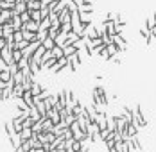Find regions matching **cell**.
Returning a JSON list of instances; mask_svg holds the SVG:
<instances>
[{"instance_id":"obj_21","label":"cell","mask_w":156,"mask_h":152,"mask_svg":"<svg viewBox=\"0 0 156 152\" xmlns=\"http://www.w3.org/2000/svg\"><path fill=\"white\" fill-rule=\"evenodd\" d=\"M0 11H2V7H0Z\"/></svg>"},{"instance_id":"obj_9","label":"cell","mask_w":156,"mask_h":152,"mask_svg":"<svg viewBox=\"0 0 156 152\" xmlns=\"http://www.w3.org/2000/svg\"><path fill=\"white\" fill-rule=\"evenodd\" d=\"M22 29H27V30H34V32H38V22H34V20H27L25 23H22Z\"/></svg>"},{"instance_id":"obj_19","label":"cell","mask_w":156,"mask_h":152,"mask_svg":"<svg viewBox=\"0 0 156 152\" xmlns=\"http://www.w3.org/2000/svg\"><path fill=\"white\" fill-rule=\"evenodd\" d=\"M151 32H153V34H154V36H156V25H154V27H153V29H151Z\"/></svg>"},{"instance_id":"obj_16","label":"cell","mask_w":156,"mask_h":152,"mask_svg":"<svg viewBox=\"0 0 156 152\" xmlns=\"http://www.w3.org/2000/svg\"><path fill=\"white\" fill-rule=\"evenodd\" d=\"M20 18H22V23H25L27 20H31V15H29V11H23V13H18Z\"/></svg>"},{"instance_id":"obj_8","label":"cell","mask_w":156,"mask_h":152,"mask_svg":"<svg viewBox=\"0 0 156 152\" xmlns=\"http://www.w3.org/2000/svg\"><path fill=\"white\" fill-rule=\"evenodd\" d=\"M79 20L84 27H88L92 23V13H79Z\"/></svg>"},{"instance_id":"obj_11","label":"cell","mask_w":156,"mask_h":152,"mask_svg":"<svg viewBox=\"0 0 156 152\" xmlns=\"http://www.w3.org/2000/svg\"><path fill=\"white\" fill-rule=\"evenodd\" d=\"M76 52H77V48L74 45H65L63 47V56H66V57L72 56V54H76Z\"/></svg>"},{"instance_id":"obj_15","label":"cell","mask_w":156,"mask_h":152,"mask_svg":"<svg viewBox=\"0 0 156 152\" xmlns=\"http://www.w3.org/2000/svg\"><path fill=\"white\" fill-rule=\"evenodd\" d=\"M154 25H156V18H154V15H153V16H149V18H147V23H145V27H147V29H153Z\"/></svg>"},{"instance_id":"obj_20","label":"cell","mask_w":156,"mask_h":152,"mask_svg":"<svg viewBox=\"0 0 156 152\" xmlns=\"http://www.w3.org/2000/svg\"><path fill=\"white\" fill-rule=\"evenodd\" d=\"M83 2H88V4H94V0H83Z\"/></svg>"},{"instance_id":"obj_18","label":"cell","mask_w":156,"mask_h":152,"mask_svg":"<svg viewBox=\"0 0 156 152\" xmlns=\"http://www.w3.org/2000/svg\"><path fill=\"white\" fill-rule=\"evenodd\" d=\"M140 34H142V36H144V38H145V40H147V36L151 34V29H147V27H144V29L140 30Z\"/></svg>"},{"instance_id":"obj_7","label":"cell","mask_w":156,"mask_h":152,"mask_svg":"<svg viewBox=\"0 0 156 152\" xmlns=\"http://www.w3.org/2000/svg\"><path fill=\"white\" fill-rule=\"evenodd\" d=\"M0 82H4V84L11 82V70H9V66L4 68V70L0 72Z\"/></svg>"},{"instance_id":"obj_4","label":"cell","mask_w":156,"mask_h":152,"mask_svg":"<svg viewBox=\"0 0 156 152\" xmlns=\"http://www.w3.org/2000/svg\"><path fill=\"white\" fill-rule=\"evenodd\" d=\"M22 36H23V40H27V41H34V40H38V32H34V30L22 29Z\"/></svg>"},{"instance_id":"obj_13","label":"cell","mask_w":156,"mask_h":152,"mask_svg":"<svg viewBox=\"0 0 156 152\" xmlns=\"http://www.w3.org/2000/svg\"><path fill=\"white\" fill-rule=\"evenodd\" d=\"M11 56H13V63H18V61L23 57V54H22V50H20V48H13Z\"/></svg>"},{"instance_id":"obj_12","label":"cell","mask_w":156,"mask_h":152,"mask_svg":"<svg viewBox=\"0 0 156 152\" xmlns=\"http://www.w3.org/2000/svg\"><path fill=\"white\" fill-rule=\"evenodd\" d=\"M41 45L45 47V50H52V47L56 45V43H54V40H52V38H43V40H41Z\"/></svg>"},{"instance_id":"obj_14","label":"cell","mask_w":156,"mask_h":152,"mask_svg":"<svg viewBox=\"0 0 156 152\" xmlns=\"http://www.w3.org/2000/svg\"><path fill=\"white\" fill-rule=\"evenodd\" d=\"M4 129H5V134H7V136H11V134H15V129H13V123H11V122H7V123H4Z\"/></svg>"},{"instance_id":"obj_3","label":"cell","mask_w":156,"mask_h":152,"mask_svg":"<svg viewBox=\"0 0 156 152\" xmlns=\"http://www.w3.org/2000/svg\"><path fill=\"white\" fill-rule=\"evenodd\" d=\"M11 16H13V9H2L0 11V25L5 22H11Z\"/></svg>"},{"instance_id":"obj_2","label":"cell","mask_w":156,"mask_h":152,"mask_svg":"<svg viewBox=\"0 0 156 152\" xmlns=\"http://www.w3.org/2000/svg\"><path fill=\"white\" fill-rule=\"evenodd\" d=\"M43 54H45V47L40 45V47H38V48H36V50L31 54V56H29V57H31L34 63H38V64H40V61H41V57H43Z\"/></svg>"},{"instance_id":"obj_17","label":"cell","mask_w":156,"mask_h":152,"mask_svg":"<svg viewBox=\"0 0 156 152\" xmlns=\"http://www.w3.org/2000/svg\"><path fill=\"white\" fill-rule=\"evenodd\" d=\"M147 45H156V36L154 34H153V32H151V34H149V36H147Z\"/></svg>"},{"instance_id":"obj_6","label":"cell","mask_w":156,"mask_h":152,"mask_svg":"<svg viewBox=\"0 0 156 152\" xmlns=\"http://www.w3.org/2000/svg\"><path fill=\"white\" fill-rule=\"evenodd\" d=\"M95 91H97V95H99V98H101V104H102V106H106V104H108V95H106L104 88H102V86H97Z\"/></svg>"},{"instance_id":"obj_10","label":"cell","mask_w":156,"mask_h":152,"mask_svg":"<svg viewBox=\"0 0 156 152\" xmlns=\"http://www.w3.org/2000/svg\"><path fill=\"white\" fill-rule=\"evenodd\" d=\"M45 90V88H43V86H41V84H38V82H34V81H32L31 82V93H32V97H36V95H40V93H41V91Z\"/></svg>"},{"instance_id":"obj_5","label":"cell","mask_w":156,"mask_h":152,"mask_svg":"<svg viewBox=\"0 0 156 152\" xmlns=\"http://www.w3.org/2000/svg\"><path fill=\"white\" fill-rule=\"evenodd\" d=\"M9 141H11V145H13V149H15V150H18L23 140L20 138V134H16V133H15V134H11V136H9Z\"/></svg>"},{"instance_id":"obj_1","label":"cell","mask_w":156,"mask_h":152,"mask_svg":"<svg viewBox=\"0 0 156 152\" xmlns=\"http://www.w3.org/2000/svg\"><path fill=\"white\" fill-rule=\"evenodd\" d=\"M111 40H113V43L117 45L119 52H124L126 48H127V41L124 40V36H122V34H113V36H111Z\"/></svg>"}]
</instances>
